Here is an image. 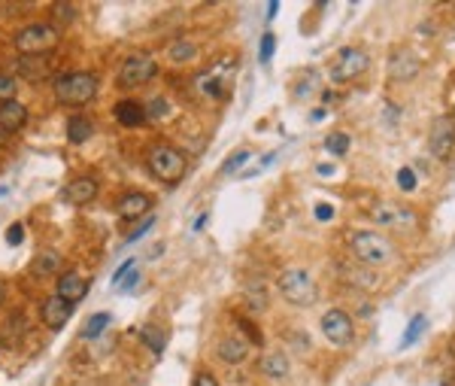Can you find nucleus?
Here are the masks:
<instances>
[{"instance_id": "obj_1", "label": "nucleus", "mask_w": 455, "mask_h": 386, "mask_svg": "<svg viewBox=\"0 0 455 386\" xmlns=\"http://www.w3.org/2000/svg\"><path fill=\"white\" fill-rule=\"evenodd\" d=\"M98 85L100 79L98 74L91 70H73V74H61L55 79L52 92H55V100L64 107H85L98 98Z\"/></svg>"}, {"instance_id": "obj_2", "label": "nucleus", "mask_w": 455, "mask_h": 386, "mask_svg": "<svg viewBox=\"0 0 455 386\" xmlns=\"http://www.w3.org/2000/svg\"><path fill=\"white\" fill-rule=\"evenodd\" d=\"M146 167H149V173L158 180V183L176 186L182 177H186L188 162L179 149L170 147V143H158V147H152L149 156H146Z\"/></svg>"}, {"instance_id": "obj_3", "label": "nucleus", "mask_w": 455, "mask_h": 386, "mask_svg": "<svg viewBox=\"0 0 455 386\" xmlns=\"http://www.w3.org/2000/svg\"><path fill=\"white\" fill-rule=\"evenodd\" d=\"M234 76H237V61L234 58H222V61L210 64L203 74L195 76V89L207 100H225L231 94Z\"/></svg>"}, {"instance_id": "obj_4", "label": "nucleus", "mask_w": 455, "mask_h": 386, "mask_svg": "<svg viewBox=\"0 0 455 386\" xmlns=\"http://www.w3.org/2000/svg\"><path fill=\"white\" fill-rule=\"evenodd\" d=\"M61 43V31L52 25V21H34V25L21 28V31L12 37V46H16L19 55H46Z\"/></svg>"}, {"instance_id": "obj_5", "label": "nucleus", "mask_w": 455, "mask_h": 386, "mask_svg": "<svg viewBox=\"0 0 455 386\" xmlns=\"http://www.w3.org/2000/svg\"><path fill=\"white\" fill-rule=\"evenodd\" d=\"M349 250L352 256H355L362 265H386L388 259H392V244H388V237L377 235V231H352L349 235Z\"/></svg>"}, {"instance_id": "obj_6", "label": "nucleus", "mask_w": 455, "mask_h": 386, "mask_svg": "<svg viewBox=\"0 0 455 386\" xmlns=\"http://www.w3.org/2000/svg\"><path fill=\"white\" fill-rule=\"evenodd\" d=\"M276 286H280L282 298L289 304H298V308H307V304H313L315 298H319V289H315L313 277L307 271H300V268H289V271L280 274V280H276Z\"/></svg>"}, {"instance_id": "obj_7", "label": "nucleus", "mask_w": 455, "mask_h": 386, "mask_svg": "<svg viewBox=\"0 0 455 386\" xmlns=\"http://www.w3.org/2000/svg\"><path fill=\"white\" fill-rule=\"evenodd\" d=\"M370 67V58L364 49L358 46H343L340 52L331 58V64H328V76H331V83H352L355 76H362L364 70Z\"/></svg>"}, {"instance_id": "obj_8", "label": "nucleus", "mask_w": 455, "mask_h": 386, "mask_svg": "<svg viewBox=\"0 0 455 386\" xmlns=\"http://www.w3.org/2000/svg\"><path fill=\"white\" fill-rule=\"evenodd\" d=\"M155 76H158V64H155V58L146 55V52L128 55L119 64V85L122 89H140V85L152 83Z\"/></svg>"}, {"instance_id": "obj_9", "label": "nucleus", "mask_w": 455, "mask_h": 386, "mask_svg": "<svg viewBox=\"0 0 455 386\" xmlns=\"http://www.w3.org/2000/svg\"><path fill=\"white\" fill-rule=\"evenodd\" d=\"M322 334L328 338V344L334 347H346L352 344V334H355V325H352V317L346 310H328L322 317Z\"/></svg>"}, {"instance_id": "obj_10", "label": "nucleus", "mask_w": 455, "mask_h": 386, "mask_svg": "<svg viewBox=\"0 0 455 386\" xmlns=\"http://www.w3.org/2000/svg\"><path fill=\"white\" fill-rule=\"evenodd\" d=\"M428 147L437 158H450L455 149V119L452 116H437L428 134Z\"/></svg>"}, {"instance_id": "obj_11", "label": "nucleus", "mask_w": 455, "mask_h": 386, "mask_svg": "<svg viewBox=\"0 0 455 386\" xmlns=\"http://www.w3.org/2000/svg\"><path fill=\"white\" fill-rule=\"evenodd\" d=\"M152 195H146V192H128V195H122L119 204H115V213H119V219L122 222H134V219H140V216H146L152 210Z\"/></svg>"}, {"instance_id": "obj_12", "label": "nucleus", "mask_w": 455, "mask_h": 386, "mask_svg": "<svg viewBox=\"0 0 455 386\" xmlns=\"http://www.w3.org/2000/svg\"><path fill=\"white\" fill-rule=\"evenodd\" d=\"M70 317H73V304L64 301V298H58V295L46 298V301L40 304V319L46 329H64Z\"/></svg>"}, {"instance_id": "obj_13", "label": "nucleus", "mask_w": 455, "mask_h": 386, "mask_svg": "<svg viewBox=\"0 0 455 386\" xmlns=\"http://www.w3.org/2000/svg\"><path fill=\"white\" fill-rule=\"evenodd\" d=\"M61 198L73 204V207H85V204H91L94 198H98V180L94 177H76L70 180L67 186H64Z\"/></svg>"}, {"instance_id": "obj_14", "label": "nucleus", "mask_w": 455, "mask_h": 386, "mask_svg": "<svg viewBox=\"0 0 455 386\" xmlns=\"http://www.w3.org/2000/svg\"><path fill=\"white\" fill-rule=\"evenodd\" d=\"M419 70H422V58L416 52H410V49H398V52L392 55V61H388V76L398 79V83L413 79Z\"/></svg>"}, {"instance_id": "obj_15", "label": "nucleus", "mask_w": 455, "mask_h": 386, "mask_svg": "<svg viewBox=\"0 0 455 386\" xmlns=\"http://www.w3.org/2000/svg\"><path fill=\"white\" fill-rule=\"evenodd\" d=\"M27 125V107L19 100H6L0 104V131L3 134H19Z\"/></svg>"}, {"instance_id": "obj_16", "label": "nucleus", "mask_w": 455, "mask_h": 386, "mask_svg": "<svg viewBox=\"0 0 455 386\" xmlns=\"http://www.w3.org/2000/svg\"><path fill=\"white\" fill-rule=\"evenodd\" d=\"M58 298H64V301H70V304H76V301H82L85 292H88V280L82 274H76V271H67V274H61L58 277Z\"/></svg>"}, {"instance_id": "obj_17", "label": "nucleus", "mask_w": 455, "mask_h": 386, "mask_svg": "<svg viewBox=\"0 0 455 386\" xmlns=\"http://www.w3.org/2000/svg\"><path fill=\"white\" fill-rule=\"evenodd\" d=\"M219 359L225 365H240V362L249 359V341H243L240 334H225L219 341Z\"/></svg>"}, {"instance_id": "obj_18", "label": "nucleus", "mask_w": 455, "mask_h": 386, "mask_svg": "<svg viewBox=\"0 0 455 386\" xmlns=\"http://www.w3.org/2000/svg\"><path fill=\"white\" fill-rule=\"evenodd\" d=\"M113 116L124 128H140V125H146V119H149L140 100H119V104L113 107Z\"/></svg>"}, {"instance_id": "obj_19", "label": "nucleus", "mask_w": 455, "mask_h": 386, "mask_svg": "<svg viewBox=\"0 0 455 386\" xmlns=\"http://www.w3.org/2000/svg\"><path fill=\"white\" fill-rule=\"evenodd\" d=\"M16 70H19V76L31 79V83L49 79V74H52V67H49L46 55H21L19 61H16Z\"/></svg>"}, {"instance_id": "obj_20", "label": "nucleus", "mask_w": 455, "mask_h": 386, "mask_svg": "<svg viewBox=\"0 0 455 386\" xmlns=\"http://www.w3.org/2000/svg\"><path fill=\"white\" fill-rule=\"evenodd\" d=\"M373 219L379 225H410V222H416V216H413V210L398 207V204H379L373 210Z\"/></svg>"}, {"instance_id": "obj_21", "label": "nucleus", "mask_w": 455, "mask_h": 386, "mask_svg": "<svg viewBox=\"0 0 455 386\" xmlns=\"http://www.w3.org/2000/svg\"><path fill=\"white\" fill-rule=\"evenodd\" d=\"M55 271H61V256L55 250H43L36 253L31 261V274L34 277H52Z\"/></svg>"}, {"instance_id": "obj_22", "label": "nucleus", "mask_w": 455, "mask_h": 386, "mask_svg": "<svg viewBox=\"0 0 455 386\" xmlns=\"http://www.w3.org/2000/svg\"><path fill=\"white\" fill-rule=\"evenodd\" d=\"M91 134H94L91 119H85V116H70V119H67V140L73 143V147L91 140Z\"/></svg>"}, {"instance_id": "obj_23", "label": "nucleus", "mask_w": 455, "mask_h": 386, "mask_svg": "<svg viewBox=\"0 0 455 386\" xmlns=\"http://www.w3.org/2000/svg\"><path fill=\"white\" fill-rule=\"evenodd\" d=\"M258 371H261L264 377H274V380H280V377L289 374V359H285L282 353L261 356V359H258Z\"/></svg>"}, {"instance_id": "obj_24", "label": "nucleus", "mask_w": 455, "mask_h": 386, "mask_svg": "<svg viewBox=\"0 0 455 386\" xmlns=\"http://www.w3.org/2000/svg\"><path fill=\"white\" fill-rule=\"evenodd\" d=\"M425 325H428V317H425V313H416V317L410 319V325H407V332H403V338H401V350L413 347L416 341H419V334L425 332Z\"/></svg>"}, {"instance_id": "obj_25", "label": "nucleus", "mask_w": 455, "mask_h": 386, "mask_svg": "<svg viewBox=\"0 0 455 386\" xmlns=\"http://www.w3.org/2000/svg\"><path fill=\"white\" fill-rule=\"evenodd\" d=\"M170 61H176V64H186V61H192V58L197 55V46L192 40H176V43H170Z\"/></svg>"}, {"instance_id": "obj_26", "label": "nucleus", "mask_w": 455, "mask_h": 386, "mask_svg": "<svg viewBox=\"0 0 455 386\" xmlns=\"http://www.w3.org/2000/svg\"><path fill=\"white\" fill-rule=\"evenodd\" d=\"M325 149L331 152V156H346V152H349V134H343V131L328 134L325 137Z\"/></svg>"}, {"instance_id": "obj_27", "label": "nucleus", "mask_w": 455, "mask_h": 386, "mask_svg": "<svg viewBox=\"0 0 455 386\" xmlns=\"http://www.w3.org/2000/svg\"><path fill=\"white\" fill-rule=\"evenodd\" d=\"M109 323H113V317H109V313H94V317L88 319V323H85V329H82V338H98V334L104 332Z\"/></svg>"}, {"instance_id": "obj_28", "label": "nucleus", "mask_w": 455, "mask_h": 386, "mask_svg": "<svg viewBox=\"0 0 455 386\" xmlns=\"http://www.w3.org/2000/svg\"><path fill=\"white\" fill-rule=\"evenodd\" d=\"M52 25L55 28H64V25H70V21L73 19H76V6H73V3H64V0H61V3H55L52 6Z\"/></svg>"}, {"instance_id": "obj_29", "label": "nucleus", "mask_w": 455, "mask_h": 386, "mask_svg": "<svg viewBox=\"0 0 455 386\" xmlns=\"http://www.w3.org/2000/svg\"><path fill=\"white\" fill-rule=\"evenodd\" d=\"M16 79H12L10 74H0V104H6V100H16Z\"/></svg>"}, {"instance_id": "obj_30", "label": "nucleus", "mask_w": 455, "mask_h": 386, "mask_svg": "<svg viewBox=\"0 0 455 386\" xmlns=\"http://www.w3.org/2000/svg\"><path fill=\"white\" fill-rule=\"evenodd\" d=\"M140 338L146 341V344H149L152 350H155V353H161V350H164V344H167V341H164V334H161L158 329H152V325H146V329L140 332Z\"/></svg>"}, {"instance_id": "obj_31", "label": "nucleus", "mask_w": 455, "mask_h": 386, "mask_svg": "<svg viewBox=\"0 0 455 386\" xmlns=\"http://www.w3.org/2000/svg\"><path fill=\"white\" fill-rule=\"evenodd\" d=\"M274 49H276V37L267 31V34L261 37V46H258V61H261V64H267L270 58H274Z\"/></svg>"}, {"instance_id": "obj_32", "label": "nucleus", "mask_w": 455, "mask_h": 386, "mask_svg": "<svg viewBox=\"0 0 455 386\" xmlns=\"http://www.w3.org/2000/svg\"><path fill=\"white\" fill-rule=\"evenodd\" d=\"M249 158H252V152H249V149H240V152H234V156H228V162L222 164V173H234L243 162H249Z\"/></svg>"}, {"instance_id": "obj_33", "label": "nucleus", "mask_w": 455, "mask_h": 386, "mask_svg": "<svg viewBox=\"0 0 455 386\" xmlns=\"http://www.w3.org/2000/svg\"><path fill=\"white\" fill-rule=\"evenodd\" d=\"M167 110H170V104H167L164 98H155L149 107H146V116H149V119H164Z\"/></svg>"}, {"instance_id": "obj_34", "label": "nucleus", "mask_w": 455, "mask_h": 386, "mask_svg": "<svg viewBox=\"0 0 455 386\" xmlns=\"http://www.w3.org/2000/svg\"><path fill=\"white\" fill-rule=\"evenodd\" d=\"M398 186L403 189V192H413V189H416V171H413V167H401V171H398Z\"/></svg>"}, {"instance_id": "obj_35", "label": "nucleus", "mask_w": 455, "mask_h": 386, "mask_svg": "<svg viewBox=\"0 0 455 386\" xmlns=\"http://www.w3.org/2000/svg\"><path fill=\"white\" fill-rule=\"evenodd\" d=\"M21 240H25V225H21V222H12L10 228H6V244H10V246H19Z\"/></svg>"}, {"instance_id": "obj_36", "label": "nucleus", "mask_w": 455, "mask_h": 386, "mask_svg": "<svg viewBox=\"0 0 455 386\" xmlns=\"http://www.w3.org/2000/svg\"><path fill=\"white\" fill-rule=\"evenodd\" d=\"M315 219H319V222H331L334 219V207H331V204H315Z\"/></svg>"}, {"instance_id": "obj_37", "label": "nucleus", "mask_w": 455, "mask_h": 386, "mask_svg": "<svg viewBox=\"0 0 455 386\" xmlns=\"http://www.w3.org/2000/svg\"><path fill=\"white\" fill-rule=\"evenodd\" d=\"M134 261H137V259H124L122 265L115 268V274H113V286H115V283H122V277H124V274H131V268H134Z\"/></svg>"}, {"instance_id": "obj_38", "label": "nucleus", "mask_w": 455, "mask_h": 386, "mask_svg": "<svg viewBox=\"0 0 455 386\" xmlns=\"http://www.w3.org/2000/svg\"><path fill=\"white\" fill-rule=\"evenodd\" d=\"M195 386H219L216 374H210V371H201V374L195 377Z\"/></svg>"}, {"instance_id": "obj_39", "label": "nucleus", "mask_w": 455, "mask_h": 386, "mask_svg": "<svg viewBox=\"0 0 455 386\" xmlns=\"http://www.w3.org/2000/svg\"><path fill=\"white\" fill-rule=\"evenodd\" d=\"M152 225H155V219H146V222L140 225V228H137V231H131V235H128V244H134V240H140V237L146 235V231L152 228Z\"/></svg>"}, {"instance_id": "obj_40", "label": "nucleus", "mask_w": 455, "mask_h": 386, "mask_svg": "<svg viewBox=\"0 0 455 386\" xmlns=\"http://www.w3.org/2000/svg\"><path fill=\"white\" fill-rule=\"evenodd\" d=\"M310 89L315 92V74H310V83H300L295 92H298V98H307V94H310Z\"/></svg>"}, {"instance_id": "obj_41", "label": "nucleus", "mask_w": 455, "mask_h": 386, "mask_svg": "<svg viewBox=\"0 0 455 386\" xmlns=\"http://www.w3.org/2000/svg\"><path fill=\"white\" fill-rule=\"evenodd\" d=\"M319 173H322V177H331L334 167H331V164H319Z\"/></svg>"}, {"instance_id": "obj_42", "label": "nucleus", "mask_w": 455, "mask_h": 386, "mask_svg": "<svg viewBox=\"0 0 455 386\" xmlns=\"http://www.w3.org/2000/svg\"><path fill=\"white\" fill-rule=\"evenodd\" d=\"M276 12H280V3H276V0H274V3H270V6H267V16H270V19H274V16H276Z\"/></svg>"}, {"instance_id": "obj_43", "label": "nucleus", "mask_w": 455, "mask_h": 386, "mask_svg": "<svg viewBox=\"0 0 455 386\" xmlns=\"http://www.w3.org/2000/svg\"><path fill=\"white\" fill-rule=\"evenodd\" d=\"M3 298H6V286H3V280H0V304H3Z\"/></svg>"}, {"instance_id": "obj_44", "label": "nucleus", "mask_w": 455, "mask_h": 386, "mask_svg": "<svg viewBox=\"0 0 455 386\" xmlns=\"http://www.w3.org/2000/svg\"><path fill=\"white\" fill-rule=\"evenodd\" d=\"M452 119H455V116H452Z\"/></svg>"}]
</instances>
